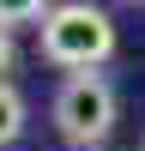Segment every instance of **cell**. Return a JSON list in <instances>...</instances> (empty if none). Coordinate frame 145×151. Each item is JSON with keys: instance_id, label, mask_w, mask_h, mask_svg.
I'll return each instance as SVG.
<instances>
[{"instance_id": "obj_1", "label": "cell", "mask_w": 145, "mask_h": 151, "mask_svg": "<svg viewBox=\"0 0 145 151\" xmlns=\"http://www.w3.org/2000/svg\"><path fill=\"white\" fill-rule=\"evenodd\" d=\"M115 55V24H109L103 6L91 0H67L42 18V60L67 73H97L103 60Z\"/></svg>"}, {"instance_id": "obj_2", "label": "cell", "mask_w": 145, "mask_h": 151, "mask_svg": "<svg viewBox=\"0 0 145 151\" xmlns=\"http://www.w3.org/2000/svg\"><path fill=\"white\" fill-rule=\"evenodd\" d=\"M121 121V103H115V85L103 73H72L67 85L55 91V133L67 145H103Z\"/></svg>"}, {"instance_id": "obj_3", "label": "cell", "mask_w": 145, "mask_h": 151, "mask_svg": "<svg viewBox=\"0 0 145 151\" xmlns=\"http://www.w3.org/2000/svg\"><path fill=\"white\" fill-rule=\"evenodd\" d=\"M18 133H24V97L12 91V79H6L0 85V145H12Z\"/></svg>"}, {"instance_id": "obj_4", "label": "cell", "mask_w": 145, "mask_h": 151, "mask_svg": "<svg viewBox=\"0 0 145 151\" xmlns=\"http://www.w3.org/2000/svg\"><path fill=\"white\" fill-rule=\"evenodd\" d=\"M55 0H0V30L6 24H30V18H48Z\"/></svg>"}, {"instance_id": "obj_5", "label": "cell", "mask_w": 145, "mask_h": 151, "mask_svg": "<svg viewBox=\"0 0 145 151\" xmlns=\"http://www.w3.org/2000/svg\"><path fill=\"white\" fill-rule=\"evenodd\" d=\"M12 60H18V55H12V36L0 30V85H6V73H12Z\"/></svg>"}]
</instances>
